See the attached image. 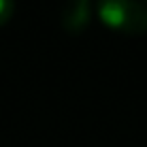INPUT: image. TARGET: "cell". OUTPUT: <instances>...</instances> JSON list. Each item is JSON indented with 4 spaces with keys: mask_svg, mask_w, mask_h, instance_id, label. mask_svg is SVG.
Here are the masks:
<instances>
[{
    "mask_svg": "<svg viewBox=\"0 0 147 147\" xmlns=\"http://www.w3.org/2000/svg\"><path fill=\"white\" fill-rule=\"evenodd\" d=\"M98 17L107 28L117 32H147V9L136 0H100Z\"/></svg>",
    "mask_w": 147,
    "mask_h": 147,
    "instance_id": "cell-1",
    "label": "cell"
},
{
    "mask_svg": "<svg viewBox=\"0 0 147 147\" xmlns=\"http://www.w3.org/2000/svg\"><path fill=\"white\" fill-rule=\"evenodd\" d=\"M92 19V9L90 0H70L62 11V26L70 34H79L90 26Z\"/></svg>",
    "mask_w": 147,
    "mask_h": 147,
    "instance_id": "cell-2",
    "label": "cell"
},
{
    "mask_svg": "<svg viewBox=\"0 0 147 147\" xmlns=\"http://www.w3.org/2000/svg\"><path fill=\"white\" fill-rule=\"evenodd\" d=\"M13 9H15L13 0H0V26H4L13 17Z\"/></svg>",
    "mask_w": 147,
    "mask_h": 147,
    "instance_id": "cell-3",
    "label": "cell"
}]
</instances>
